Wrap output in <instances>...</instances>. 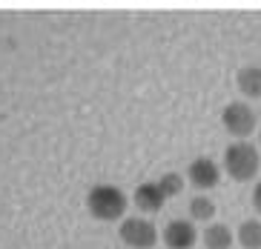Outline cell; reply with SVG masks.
<instances>
[{
  "label": "cell",
  "mask_w": 261,
  "mask_h": 249,
  "mask_svg": "<svg viewBox=\"0 0 261 249\" xmlns=\"http://www.w3.org/2000/svg\"><path fill=\"white\" fill-rule=\"evenodd\" d=\"M126 206H129V201L123 195V189L112 186V183H98V186H92L89 195H86V209H89V215L98 218V220L123 218Z\"/></svg>",
  "instance_id": "1"
},
{
  "label": "cell",
  "mask_w": 261,
  "mask_h": 249,
  "mask_svg": "<svg viewBox=\"0 0 261 249\" xmlns=\"http://www.w3.org/2000/svg\"><path fill=\"white\" fill-rule=\"evenodd\" d=\"M224 169H227V175L238 183L253 181L261 169L258 149H255L250 141H236V144H230L227 152H224Z\"/></svg>",
  "instance_id": "2"
},
{
  "label": "cell",
  "mask_w": 261,
  "mask_h": 249,
  "mask_svg": "<svg viewBox=\"0 0 261 249\" xmlns=\"http://www.w3.org/2000/svg\"><path fill=\"white\" fill-rule=\"evenodd\" d=\"M221 123H224V129H227L232 137H238V141H247V137L255 132V123H258V118H255V112L250 109V103H244V100H232V103L224 106Z\"/></svg>",
  "instance_id": "3"
},
{
  "label": "cell",
  "mask_w": 261,
  "mask_h": 249,
  "mask_svg": "<svg viewBox=\"0 0 261 249\" xmlns=\"http://www.w3.org/2000/svg\"><path fill=\"white\" fill-rule=\"evenodd\" d=\"M118 235L132 249H152L155 241H158V229H155L152 220H146V218H123Z\"/></svg>",
  "instance_id": "4"
},
{
  "label": "cell",
  "mask_w": 261,
  "mask_h": 249,
  "mask_svg": "<svg viewBox=\"0 0 261 249\" xmlns=\"http://www.w3.org/2000/svg\"><path fill=\"white\" fill-rule=\"evenodd\" d=\"M187 178H190V183L195 189L207 192V189L218 186V181H221V166L215 163L213 158H195L190 163V169H187Z\"/></svg>",
  "instance_id": "5"
},
{
  "label": "cell",
  "mask_w": 261,
  "mask_h": 249,
  "mask_svg": "<svg viewBox=\"0 0 261 249\" xmlns=\"http://www.w3.org/2000/svg\"><path fill=\"white\" fill-rule=\"evenodd\" d=\"M195 241H198V232H195V227H192L190 220L175 218L164 227V243L169 249H192Z\"/></svg>",
  "instance_id": "6"
},
{
  "label": "cell",
  "mask_w": 261,
  "mask_h": 249,
  "mask_svg": "<svg viewBox=\"0 0 261 249\" xmlns=\"http://www.w3.org/2000/svg\"><path fill=\"white\" fill-rule=\"evenodd\" d=\"M164 201H167V195L161 192L158 183H141V186L135 189V206H138L141 212H161Z\"/></svg>",
  "instance_id": "7"
},
{
  "label": "cell",
  "mask_w": 261,
  "mask_h": 249,
  "mask_svg": "<svg viewBox=\"0 0 261 249\" xmlns=\"http://www.w3.org/2000/svg\"><path fill=\"white\" fill-rule=\"evenodd\" d=\"M236 86H238V92H241L244 98L258 100L261 98V66H244V69H238Z\"/></svg>",
  "instance_id": "8"
},
{
  "label": "cell",
  "mask_w": 261,
  "mask_h": 249,
  "mask_svg": "<svg viewBox=\"0 0 261 249\" xmlns=\"http://www.w3.org/2000/svg\"><path fill=\"white\" fill-rule=\"evenodd\" d=\"M232 241H236V235L224 224H210L204 229V249H232Z\"/></svg>",
  "instance_id": "9"
},
{
  "label": "cell",
  "mask_w": 261,
  "mask_h": 249,
  "mask_svg": "<svg viewBox=\"0 0 261 249\" xmlns=\"http://www.w3.org/2000/svg\"><path fill=\"white\" fill-rule=\"evenodd\" d=\"M236 241L241 249H261V220L255 218L244 220L236 232Z\"/></svg>",
  "instance_id": "10"
},
{
  "label": "cell",
  "mask_w": 261,
  "mask_h": 249,
  "mask_svg": "<svg viewBox=\"0 0 261 249\" xmlns=\"http://www.w3.org/2000/svg\"><path fill=\"white\" fill-rule=\"evenodd\" d=\"M190 218L192 220H201V224H207V220L215 218V204L210 201L207 195H195L190 201Z\"/></svg>",
  "instance_id": "11"
},
{
  "label": "cell",
  "mask_w": 261,
  "mask_h": 249,
  "mask_svg": "<svg viewBox=\"0 0 261 249\" xmlns=\"http://www.w3.org/2000/svg\"><path fill=\"white\" fill-rule=\"evenodd\" d=\"M158 186H161V192L167 198L181 195V189H184V178H181L178 172H167L164 178H158Z\"/></svg>",
  "instance_id": "12"
},
{
  "label": "cell",
  "mask_w": 261,
  "mask_h": 249,
  "mask_svg": "<svg viewBox=\"0 0 261 249\" xmlns=\"http://www.w3.org/2000/svg\"><path fill=\"white\" fill-rule=\"evenodd\" d=\"M253 206H255V212L261 215V181L255 183V189H253Z\"/></svg>",
  "instance_id": "13"
},
{
  "label": "cell",
  "mask_w": 261,
  "mask_h": 249,
  "mask_svg": "<svg viewBox=\"0 0 261 249\" xmlns=\"http://www.w3.org/2000/svg\"><path fill=\"white\" fill-rule=\"evenodd\" d=\"M258 146H261V129H258Z\"/></svg>",
  "instance_id": "14"
}]
</instances>
